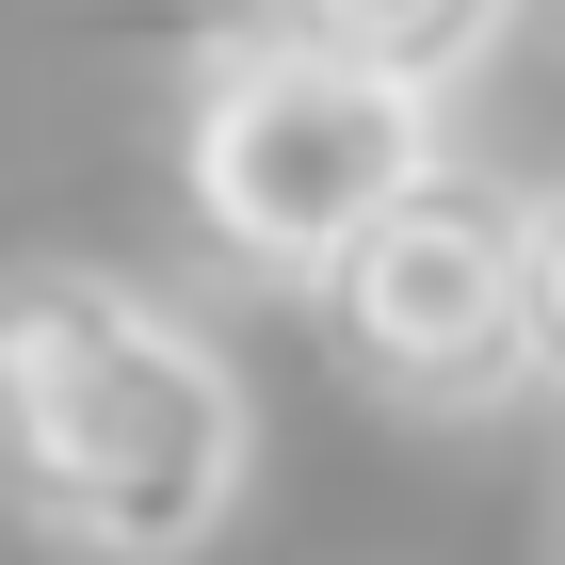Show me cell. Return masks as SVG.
<instances>
[{"label": "cell", "instance_id": "1", "mask_svg": "<svg viewBox=\"0 0 565 565\" xmlns=\"http://www.w3.org/2000/svg\"><path fill=\"white\" fill-rule=\"evenodd\" d=\"M259 420L178 307H146L97 259L0 275V501L97 565H194L243 518Z\"/></svg>", "mask_w": 565, "mask_h": 565}, {"label": "cell", "instance_id": "2", "mask_svg": "<svg viewBox=\"0 0 565 565\" xmlns=\"http://www.w3.org/2000/svg\"><path fill=\"white\" fill-rule=\"evenodd\" d=\"M436 178V97L355 65L323 33H243L194 65V114H178V194H194V243L259 291H323L340 243L372 211H404Z\"/></svg>", "mask_w": 565, "mask_h": 565}, {"label": "cell", "instance_id": "3", "mask_svg": "<svg viewBox=\"0 0 565 565\" xmlns=\"http://www.w3.org/2000/svg\"><path fill=\"white\" fill-rule=\"evenodd\" d=\"M323 355L388 420H484L533 388V211L436 162L404 211H372L323 275Z\"/></svg>", "mask_w": 565, "mask_h": 565}, {"label": "cell", "instance_id": "4", "mask_svg": "<svg viewBox=\"0 0 565 565\" xmlns=\"http://www.w3.org/2000/svg\"><path fill=\"white\" fill-rule=\"evenodd\" d=\"M501 17L518 0H291V33H323V49H355V65H388V82H420V97H452L501 49Z\"/></svg>", "mask_w": 565, "mask_h": 565}, {"label": "cell", "instance_id": "5", "mask_svg": "<svg viewBox=\"0 0 565 565\" xmlns=\"http://www.w3.org/2000/svg\"><path fill=\"white\" fill-rule=\"evenodd\" d=\"M533 372L565 388V194H533Z\"/></svg>", "mask_w": 565, "mask_h": 565}, {"label": "cell", "instance_id": "6", "mask_svg": "<svg viewBox=\"0 0 565 565\" xmlns=\"http://www.w3.org/2000/svg\"><path fill=\"white\" fill-rule=\"evenodd\" d=\"M550 565H565V518H550Z\"/></svg>", "mask_w": 565, "mask_h": 565}]
</instances>
